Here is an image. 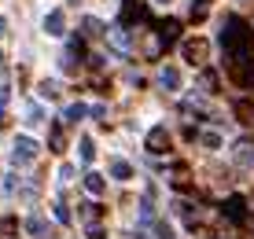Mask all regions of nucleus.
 Wrapping results in <instances>:
<instances>
[{
	"label": "nucleus",
	"instance_id": "nucleus-30",
	"mask_svg": "<svg viewBox=\"0 0 254 239\" xmlns=\"http://www.w3.org/2000/svg\"><path fill=\"white\" fill-rule=\"evenodd\" d=\"M7 74V63H4V52H0V77Z\"/></svg>",
	"mask_w": 254,
	"mask_h": 239
},
{
	"label": "nucleus",
	"instance_id": "nucleus-7",
	"mask_svg": "<svg viewBox=\"0 0 254 239\" xmlns=\"http://www.w3.org/2000/svg\"><path fill=\"white\" fill-rule=\"evenodd\" d=\"M225 217H229L232 225H243V221H247V202H243L240 195L225 199Z\"/></svg>",
	"mask_w": 254,
	"mask_h": 239
},
{
	"label": "nucleus",
	"instance_id": "nucleus-16",
	"mask_svg": "<svg viewBox=\"0 0 254 239\" xmlns=\"http://www.w3.org/2000/svg\"><path fill=\"white\" fill-rule=\"evenodd\" d=\"M232 111L240 114V121H247V125L254 121V103H251V100H236V103H232Z\"/></svg>",
	"mask_w": 254,
	"mask_h": 239
},
{
	"label": "nucleus",
	"instance_id": "nucleus-8",
	"mask_svg": "<svg viewBox=\"0 0 254 239\" xmlns=\"http://www.w3.org/2000/svg\"><path fill=\"white\" fill-rule=\"evenodd\" d=\"M177 30H181V22H177V19H166V22H159L155 37H159V44H162V48H170V44L177 41Z\"/></svg>",
	"mask_w": 254,
	"mask_h": 239
},
{
	"label": "nucleus",
	"instance_id": "nucleus-12",
	"mask_svg": "<svg viewBox=\"0 0 254 239\" xmlns=\"http://www.w3.org/2000/svg\"><path fill=\"white\" fill-rule=\"evenodd\" d=\"M159 85L166 88V92H177V88H181V74L173 66H162L159 70Z\"/></svg>",
	"mask_w": 254,
	"mask_h": 239
},
{
	"label": "nucleus",
	"instance_id": "nucleus-3",
	"mask_svg": "<svg viewBox=\"0 0 254 239\" xmlns=\"http://www.w3.org/2000/svg\"><path fill=\"white\" fill-rule=\"evenodd\" d=\"M33 158H37V140L19 136V140H15V151H11V162L15 166H26V162H33Z\"/></svg>",
	"mask_w": 254,
	"mask_h": 239
},
{
	"label": "nucleus",
	"instance_id": "nucleus-26",
	"mask_svg": "<svg viewBox=\"0 0 254 239\" xmlns=\"http://www.w3.org/2000/svg\"><path fill=\"white\" fill-rule=\"evenodd\" d=\"M56 217L63 221V225H70V210H66V202H56Z\"/></svg>",
	"mask_w": 254,
	"mask_h": 239
},
{
	"label": "nucleus",
	"instance_id": "nucleus-10",
	"mask_svg": "<svg viewBox=\"0 0 254 239\" xmlns=\"http://www.w3.org/2000/svg\"><path fill=\"white\" fill-rule=\"evenodd\" d=\"M45 33H48V37H63V33H66V15H63V11H48Z\"/></svg>",
	"mask_w": 254,
	"mask_h": 239
},
{
	"label": "nucleus",
	"instance_id": "nucleus-23",
	"mask_svg": "<svg viewBox=\"0 0 254 239\" xmlns=\"http://www.w3.org/2000/svg\"><path fill=\"white\" fill-rule=\"evenodd\" d=\"M41 96H45V100H56L59 96V81H41Z\"/></svg>",
	"mask_w": 254,
	"mask_h": 239
},
{
	"label": "nucleus",
	"instance_id": "nucleus-14",
	"mask_svg": "<svg viewBox=\"0 0 254 239\" xmlns=\"http://www.w3.org/2000/svg\"><path fill=\"white\" fill-rule=\"evenodd\" d=\"M26 232H30L33 239H48V225H45V217H26Z\"/></svg>",
	"mask_w": 254,
	"mask_h": 239
},
{
	"label": "nucleus",
	"instance_id": "nucleus-17",
	"mask_svg": "<svg viewBox=\"0 0 254 239\" xmlns=\"http://www.w3.org/2000/svg\"><path fill=\"white\" fill-rule=\"evenodd\" d=\"M111 173H115V180H129V177H133V166L115 158V162H111Z\"/></svg>",
	"mask_w": 254,
	"mask_h": 239
},
{
	"label": "nucleus",
	"instance_id": "nucleus-18",
	"mask_svg": "<svg viewBox=\"0 0 254 239\" xmlns=\"http://www.w3.org/2000/svg\"><path fill=\"white\" fill-rule=\"evenodd\" d=\"M85 114H89V107H85V103H70V107L63 111V121H81Z\"/></svg>",
	"mask_w": 254,
	"mask_h": 239
},
{
	"label": "nucleus",
	"instance_id": "nucleus-21",
	"mask_svg": "<svg viewBox=\"0 0 254 239\" xmlns=\"http://www.w3.org/2000/svg\"><path fill=\"white\" fill-rule=\"evenodd\" d=\"M199 88H203V92H217V74H214V70H203V77H199Z\"/></svg>",
	"mask_w": 254,
	"mask_h": 239
},
{
	"label": "nucleus",
	"instance_id": "nucleus-1",
	"mask_svg": "<svg viewBox=\"0 0 254 239\" xmlns=\"http://www.w3.org/2000/svg\"><path fill=\"white\" fill-rule=\"evenodd\" d=\"M217 41H221V48H225V56H229V59H236V56H251V52H254V30L240 19V15H229V19L221 22V33H217Z\"/></svg>",
	"mask_w": 254,
	"mask_h": 239
},
{
	"label": "nucleus",
	"instance_id": "nucleus-15",
	"mask_svg": "<svg viewBox=\"0 0 254 239\" xmlns=\"http://www.w3.org/2000/svg\"><path fill=\"white\" fill-rule=\"evenodd\" d=\"M236 162L251 170V166H254V144H236Z\"/></svg>",
	"mask_w": 254,
	"mask_h": 239
},
{
	"label": "nucleus",
	"instance_id": "nucleus-19",
	"mask_svg": "<svg viewBox=\"0 0 254 239\" xmlns=\"http://www.w3.org/2000/svg\"><path fill=\"white\" fill-rule=\"evenodd\" d=\"M81 26H85V33H89V37H103V33H107V26H103L100 19H92V15H89Z\"/></svg>",
	"mask_w": 254,
	"mask_h": 239
},
{
	"label": "nucleus",
	"instance_id": "nucleus-9",
	"mask_svg": "<svg viewBox=\"0 0 254 239\" xmlns=\"http://www.w3.org/2000/svg\"><path fill=\"white\" fill-rule=\"evenodd\" d=\"M48 147L56 155H63L66 151V136H63V118H56L52 121V129H48Z\"/></svg>",
	"mask_w": 254,
	"mask_h": 239
},
{
	"label": "nucleus",
	"instance_id": "nucleus-32",
	"mask_svg": "<svg viewBox=\"0 0 254 239\" xmlns=\"http://www.w3.org/2000/svg\"><path fill=\"white\" fill-rule=\"evenodd\" d=\"M159 4H170V0H159Z\"/></svg>",
	"mask_w": 254,
	"mask_h": 239
},
{
	"label": "nucleus",
	"instance_id": "nucleus-28",
	"mask_svg": "<svg viewBox=\"0 0 254 239\" xmlns=\"http://www.w3.org/2000/svg\"><path fill=\"white\" fill-rule=\"evenodd\" d=\"M89 239H103V228H92V232H89Z\"/></svg>",
	"mask_w": 254,
	"mask_h": 239
},
{
	"label": "nucleus",
	"instance_id": "nucleus-25",
	"mask_svg": "<svg viewBox=\"0 0 254 239\" xmlns=\"http://www.w3.org/2000/svg\"><path fill=\"white\" fill-rule=\"evenodd\" d=\"M203 147L206 151H217V147H221V136H217V132H203Z\"/></svg>",
	"mask_w": 254,
	"mask_h": 239
},
{
	"label": "nucleus",
	"instance_id": "nucleus-31",
	"mask_svg": "<svg viewBox=\"0 0 254 239\" xmlns=\"http://www.w3.org/2000/svg\"><path fill=\"white\" fill-rule=\"evenodd\" d=\"M4 26H7V22H4V19H0V33H4Z\"/></svg>",
	"mask_w": 254,
	"mask_h": 239
},
{
	"label": "nucleus",
	"instance_id": "nucleus-4",
	"mask_svg": "<svg viewBox=\"0 0 254 239\" xmlns=\"http://www.w3.org/2000/svg\"><path fill=\"white\" fill-rule=\"evenodd\" d=\"M144 147H147L151 155H166V151H170V132H166V125H155L151 132H147Z\"/></svg>",
	"mask_w": 254,
	"mask_h": 239
},
{
	"label": "nucleus",
	"instance_id": "nucleus-13",
	"mask_svg": "<svg viewBox=\"0 0 254 239\" xmlns=\"http://www.w3.org/2000/svg\"><path fill=\"white\" fill-rule=\"evenodd\" d=\"M81 184H85V191H89V195H103V191H107V180H103L100 173H85Z\"/></svg>",
	"mask_w": 254,
	"mask_h": 239
},
{
	"label": "nucleus",
	"instance_id": "nucleus-2",
	"mask_svg": "<svg viewBox=\"0 0 254 239\" xmlns=\"http://www.w3.org/2000/svg\"><path fill=\"white\" fill-rule=\"evenodd\" d=\"M144 22H151V15H147V4L144 0H122V22L118 26H144Z\"/></svg>",
	"mask_w": 254,
	"mask_h": 239
},
{
	"label": "nucleus",
	"instance_id": "nucleus-24",
	"mask_svg": "<svg viewBox=\"0 0 254 239\" xmlns=\"http://www.w3.org/2000/svg\"><path fill=\"white\" fill-rule=\"evenodd\" d=\"M92 158H96V144L85 136V140H81V162H92Z\"/></svg>",
	"mask_w": 254,
	"mask_h": 239
},
{
	"label": "nucleus",
	"instance_id": "nucleus-27",
	"mask_svg": "<svg viewBox=\"0 0 254 239\" xmlns=\"http://www.w3.org/2000/svg\"><path fill=\"white\" fill-rule=\"evenodd\" d=\"M11 228H15V217H4V221H0V236L11 232Z\"/></svg>",
	"mask_w": 254,
	"mask_h": 239
},
{
	"label": "nucleus",
	"instance_id": "nucleus-29",
	"mask_svg": "<svg viewBox=\"0 0 254 239\" xmlns=\"http://www.w3.org/2000/svg\"><path fill=\"white\" fill-rule=\"evenodd\" d=\"M4 103H7V88H0V111H4Z\"/></svg>",
	"mask_w": 254,
	"mask_h": 239
},
{
	"label": "nucleus",
	"instance_id": "nucleus-20",
	"mask_svg": "<svg viewBox=\"0 0 254 239\" xmlns=\"http://www.w3.org/2000/svg\"><path fill=\"white\" fill-rule=\"evenodd\" d=\"M206 15H210V0H191V19L203 22Z\"/></svg>",
	"mask_w": 254,
	"mask_h": 239
},
{
	"label": "nucleus",
	"instance_id": "nucleus-22",
	"mask_svg": "<svg viewBox=\"0 0 254 239\" xmlns=\"http://www.w3.org/2000/svg\"><path fill=\"white\" fill-rule=\"evenodd\" d=\"M81 221L85 225H96V221H100V206H96V202H85L81 206Z\"/></svg>",
	"mask_w": 254,
	"mask_h": 239
},
{
	"label": "nucleus",
	"instance_id": "nucleus-11",
	"mask_svg": "<svg viewBox=\"0 0 254 239\" xmlns=\"http://www.w3.org/2000/svg\"><path fill=\"white\" fill-rule=\"evenodd\" d=\"M103 37H111V44H115L118 52H129V48H133V41H129V30H126V26H115V30H107Z\"/></svg>",
	"mask_w": 254,
	"mask_h": 239
},
{
	"label": "nucleus",
	"instance_id": "nucleus-6",
	"mask_svg": "<svg viewBox=\"0 0 254 239\" xmlns=\"http://www.w3.org/2000/svg\"><path fill=\"white\" fill-rule=\"evenodd\" d=\"M81 59H85V44H81V37H70L66 52H63V70H77V66H81Z\"/></svg>",
	"mask_w": 254,
	"mask_h": 239
},
{
	"label": "nucleus",
	"instance_id": "nucleus-5",
	"mask_svg": "<svg viewBox=\"0 0 254 239\" xmlns=\"http://www.w3.org/2000/svg\"><path fill=\"white\" fill-rule=\"evenodd\" d=\"M181 52H185V59H188L191 66H203V63H206L210 44H206L203 37H195V41H185V48H181Z\"/></svg>",
	"mask_w": 254,
	"mask_h": 239
}]
</instances>
